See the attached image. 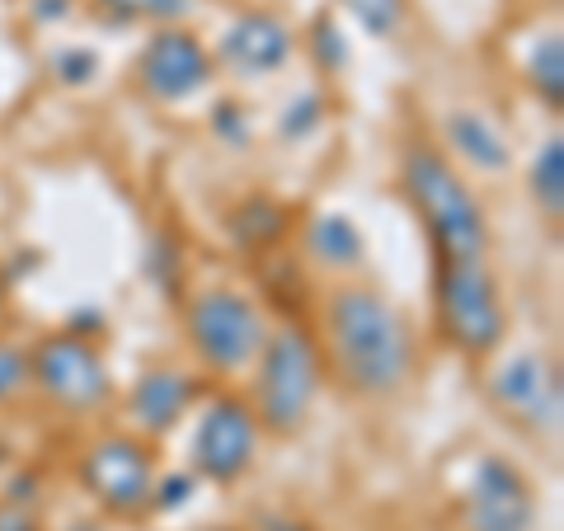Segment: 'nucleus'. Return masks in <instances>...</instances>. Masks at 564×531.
<instances>
[{
	"mask_svg": "<svg viewBox=\"0 0 564 531\" xmlns=\"http://www.w3.org/2000/svg\"><path fill=\"white\" fill-rule=\"evenodd\" d=\"M329 348L334 367L352 395H395L414 371V334L404 315L377 292L344 288L329 301Z\"/></svg>",
	"mask_w": 564,
	"mask_h": 531,
	"instance_id": "1",
	"label": "nucleus"
},
{
	"mask_svg": "<svg viewBox=\"0 0 564 531\" xmlns=\"http://www.w3.org/2000/svg\"><path fill=\"white\" fill-rule=\"evenodd\" d=\"M404 193H410V203L419 207L423 226H429L437 259H485L489 250L485 212L470 198L462 174L447 165V155L414 147L404 155Z\"/></svg>",
	"mask_w": 564,
	"mask_h": 531,
	"instance_id": "2",
	"label": "nucleus"
},
{
	"mask_svg": "<svg viewBox=\"0 0 564 531\" xmlns=\"http://www.w3.org/2000/svg\"><path fill=\"white\" fill-rule=\"evenodd\" d=\"M259 429L269 433H296L311 419L315 391H321V353L306 329L288 325L269 334L259 348Z\"/></svg>",
	"mask_w": 564,
	"mask_h": 531,
	"instance_id": "3",
	"label": "nucleus"
},
{
	"mask_svg": "<svg viewBox=\"0 0 564 531\" xmlns=\"http://www.w3.org/2000/svg\"><path fill=\"white\" fill-rule=\"evenodd\" d=\"M437 325L466 358H485L503 344L508 315L485 259H437Z\"/></svg>",
	"mask_w": 564,
	"mask_h": 531,
	"instance_id": "4",
	"label": "nucleus"
},
{
	"mask_svg": "<svg viewBox=\"0 0 564 531\" xmlns=\"http://www.w3.org/2000/svg\"><path fill=\"white\" fill-rule=\"evenodd\" d=\"M188 339L198 348V358L217 371H240L259 358L263 339V315L250 296L240 292H203L188 306Z\"/></svg>",
	"mask_w": 564,
	"mask_h": 531,
	"instance_id": "5",
	"label": "nucleus"
},
{
	"mask_svg": "<svg viewBox=\"0 0 564 531\" xmlns=\"http://www.w3.org/2000/svg\"><path fill=\"white\" fill-rule=\"evenodd\" d=\"M29 367H33V386L52 404H62L66 414H90L113 395L109 367L80 334H52L47 344H39Z\"/></svg>",
	"mask_w": 564,
	"mask_h": 531,
	"instance_id": "6",
	"label": "nucleus"
},
{
	"mask_svg": "<svg viewBox=\"0 0 564 531\" xmlns=\"http://www.w3.org/2000/svg\"><path fill=\"white\" fill-rule=\"evenodd\" d=\"M494 404L503 410V419L522 423L532 433H560V414H564V386H560V367L541 353H518L508 358L489 381Z\"/></svg>",
	"mask_w": 564,
	"mask_h": 531,
	"instance_id": "7",
	"label": "nucleus"
},
{
	"mask_svg": "<svg viewBox=\"0 0 564 531\" xmlns=\"http://www.w3.org/2000/svg\"><path fill=\"white\" fill-rule=\"evenodd\" d=\"M254 447H259L254 410L236 395H217L198 419V433H193V466L212 485H231L254 466Z\"/></svg>",
	"mask_w": 564,
	"mask_h": 531,
	"instance_id": "8",
	"label": "nucleus"
},
{
	"mask_svg": "<svg viewBox=\"0 0 564 531\" xmlns=\"http://www.w3.org/2000/svg\"><path fill=\"white\" fill-rule=\"evenodd\" d=\"M536 494L527 475L503 456H480L466 480V527L470 531H532Z\"/></svg>",
	"mask_w": 564,
	"mask_h": 531,
	"instance_id": "9",
	"label": "nucleus"
},
{
	"mask_svg": "<svg viewBox=\"0 0 564 531\" xmlns=\"http://www.w3.org/2000/svg\"><path fill=\"white\" fill-rule=\"evenodd\" d=\"M80 485L95 494V499L118 512V518H132L155 499V466L151 452L132 437H109L80 462Z\"/></svg>",
	"mask_w": 564,
	"mask_h": 531,
	"instance_id": "10",
	"label": "nucleus"
},
{
	"mask_svg": "<svg viewBox=\"0 0 564 531\" xmlns=\"http://www.w3.org/2000/svg\"><path fill=\"white\" fill-rule=\"evenodd\" d=\"M212 80L207 47L184 29H161L137 57V85L161 104H184Z\"/></svg>",
	"mask_w": 564,
	"mask_h": 531,
	"instance_id": "11",
	"label": "nucleus"
},
{
	"mask_svg": "<svg viewBox=\"0 0 564 531\" xmlns=\"http://www.w3.org/2000/svg\"><path fill=\"white\" fill-rule=\"evenodd\" d=\"M288 57H292V29L278 14H263V10L240 14L221 39V62L245 80L273 76L278 66H288Z\"/></svg>",
	"mask_w": 564,
	"mask_h": 531,
	"instance_id": "12",
	"label": "nucleus"
},
{
	"mask_svg": "<svg viewBox=\"0 0 564 531\" xmlns=\"http://www.w3.org/2000/svg\"><path fill=\"white\" fill-rule=\"evenodd\" d=\"M193 395H198V386H193V377H184V371H147L137 386H132V419L141 433H170L174 423L184 419V410L193 404Z\"/></svg>",
	"mask_w": 564,
	"mask_h": 531,
	"instance_id": "13",
	"label": "nucleus"
},
{
	"mask_svg": "<svg viewBox=\"0 0 564 531\" xmlns=\"http://www.w3.org/2000/svg\"><path fill=\"white\" fill-rule=\"evenodd\" d=\"M447 141L466 155L475 170H489V174L508 170V161H513V155H508L503 132L494 128L485 113H452L447 118Z\"/></svg>",
	"mask_w": 564,
	"mask_h": 531,
	"instance_id": "14",
	"label": "nucleus"
},
{
	"mask_svg": "<svg viewBox=\"0 0 564 531\" xmlns=\"http://www.w3.org/2000/svg\"><path fill=\"white\" fill-rule=\"evenodd\" d=\"M306 250H311L315 263H325V269H358L367 245H362V231L348 217L325 212V217H315L306 226Z\"/></svg>",
	"mask_w": 564,
	"mask_h": 531,
	"instance_id": "15",
	"label": "nucleus"
},
{
	"mask_svg": "<svg viewBox=\"0 0 564 531\" xmlns=\"http://www.w3.org/2000/svg\"><path fill=\"white\" fill-rule=\"evenodd\" d=\"M282 231H288V207H278L269 198H250L231 217V236L245 250H269V245L282 240Z\"/></svg>",
	"mask_w": 564,
	"mask_h": 531,
	"instance_id": "16",
	"label": "nucleus"
},
{
	"mask_svg": "<svg viewBox=\"0 0 564 531\" xmlns=\"http://www.w3.org/2000/svg\"><path fill=\"white\" fill-rule=\"evenodd\" d=\"M532 198L551 221L564 217V141L551 137L532 165Z\"/></svg>",
	"mask_w": 564,
	"mask_h": 531,
	"instance_id": "17",
	"label": "nucleus"
},
{
	"mask_svg": "<svg viewBox=\"0 0 564 531\" xmlns=\"http://www.w3.org/2000/svg\"><path fill=\"white\" fill-rule=\"evenodd\" d=\"M527 76H532V90L545 99V109L560 113V104H564V43H560V33H545L536 43Z\"/></svg>",
	"mask_w": 564,
	"mask_h": 531,
	"instance_id": "18",
	"label": "nucleus"
},
{
	"mask_svg": "<svg viewBox=\"0 0 564 531\" xmlns=\"http://www.w3.org/2000/svg\"><path fill=\"white\" fill-rule=\"evenodd\" d=\"M344 10L372 39H395L404 29V14H410V0H344Z\"/></svg>",
	"mask_w": 564,
	"mask_h": 531,
	"instance_id": "19",
	"label": "nucleus"
},
{
	"mask_svg": "<svg viewBox=\"0 0 564 531\" xmlns=\"http://www.w3.org/2000/svg\"><path fill=\"white\" fill-rule=\"evenodd\" d=\"M109 14H118V20H155V24H174L184 20V14L193 10V0H99Z\"/></svg>",
	"mask_w": 564,
	"mask_h": 531,
	"instance_id": "20",
	"label": "nucleus"
},
{
	"mask_svg": "<svg viewBox=\"0 0 564 531\" xmlns=\"http://www.w3.org/2000/svg\"><path fill=\"white\" fill-rule=\"evenodd\" d=\"M33 381V367H29V353L14 348V344H0V404L14 400Z\"/></svg>",
	"mask_w": 564,
	"mask_h": 531,
	"instance_id": "21",
	"label": "nucleus"
},
{
	"mask_svg": "<svg viewBox=\"0 0 564 531\" xmlns=\"http://www.w3.org/2000/svg\"><path fill=\"white\" fill-rule=\"evenodd\" d=\"M147 273L161 282V292H180V245H174L170 236H161L151 245L147 254Z\"/></svg>",
	"mask_w": 564,
	"mask_h": 531,
	"instance_id": "22",
	"label": "nucleus"
},
{
	"mask_svg": "<svg viewBox=\"0 0 564 531\" xmlns=\"http://www.w3.org/2000/svg\"><path fill=\"white\" fill-rule=\"evenodd\" d=\"M52 71H57L62 85H85L99 71V57H95L90 47H66V52L52 57Z\"/></svg>",
	"mask_w": 564,
	"mask_h": 531,
	"instance_id": "23",
	"label": "nucleus"
},
{
	"mask_svg": "<svg viewBox=\"0 0 564 531\" xmlns=\"http://www.w3.org/2000/svg\"><path fill=\"white\" fill-rule=\"evenodd\" d=\"M321 113H325V104L315 99V95H306V99H296L292 104V113L282 118V137H292V141H302L306 132H315L321 128Z\"/></svg>",
	"mask_w": 564,
	"mask_h": 531,
	"instance_id": "24",
	"label": "nucleus"
},
{
	"mask_svg": "<svg viewBox=\"0 0 564 531\" xmlns=\"http://www.w3.org/2000/svg\"><path fill=\"white\" fill-rule=\"evenodd\" d=\"M212 128H217V137L226 141V147H245V141H250V122H245V113L236 109L231 99L217 104V113H212Z\"/></svg>",
	"mask_w": 564,
	"mask_h": 531,
	"instance_id": "25",
	"label": "nucleus"
},
{
	"mask_svg": "<svg viewBox=\"0 0 564 531\" xmlns=\"http://www.w3.org/2000/svg\"><path fill=\"white\" fill-rule=\"evenodd\" d=\"M315 57H325V66H344V57H348V47L329 20H315Z\"/></svg>",
	"mask_w": 564,
	"mask_h": 531,
	"instance_id": "26",
	"label": "nucleus"
},
{
	"mask_svg": "<svg viewBox=\"0 0 564 531\" xmlns=\"http://www.w3.org/2000/svg\"><path fill=\"white\" fill-rule=\"evenodd\" d=\"M188 494H193V480H188V475H174V480H165L161 489H155V503H161V508H180V503H188Z\"/></svg>",
	"mask_w": 564,
	"mask_h": 531,
	"instance_id": "27",
	"label": "nucleus"
},
{
	"mask_svg": "<svg viewBox=\"0 0 564 531\" xmlns=\"http://www.w3.org/2000/svg\"><path fill=\"white\" fill-rule=\"evenodd\" d=\"M0 531H39V522H33L20 503H6L0 508Z\"/></svg>",
	"mask_w": 564,
	"mask_h": 531,
	"instance_id": "28",
	"label": "nucleus"
},
{
	"mask_svg": "<svg viewBox=\"0 0 564 531\" xmlns=\"http://www.w3.org/2000/svg\"><path fill=\"white\" fill-rule=\"evenodd\" d=\"M263 531H311V527H302V522H282V518H269V522H263Z\"/></svg>",
	"mask_w": 564,
	"mask_h": 531,
	"instance_id": "29",
	"label": "nucleus"
},
{
	"mask_svg": "<svg viewBox=\"0 0 564 531\" xmlns=\"http://www.w3.org/2000/svg\"><path fill=\"white\" fill-rule=\"evenodd\" d=\"M0 292H6V288H0Z\"/></svg>",
	"mask_w": 564,
	"mask_h": 531,
	"instance_id": "30",
	"label": "nucleus"
}]
</instances>
